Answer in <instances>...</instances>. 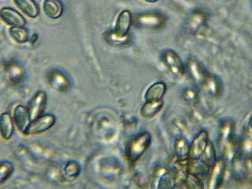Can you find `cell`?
I'll return each mask as SVG.
<instances>
[{
  "mask_svg": "<svg viewBox=\"0 0 252 189\" xmlns=\"http://www.w3.org/2000/svg\"><path fill=\"white\" fill-rule=\"evenodd\" d=\"M155 181L157 184V188H172L176 182V176L175 172L160 168L156 173Z\"/></svg>",
  "mask_w": 252,
  "mask_h": 189,
  "instance_id": "cell-17",
  "label": "cell"
},
{
  "mask_svg": "<svg viewBox=\"0 0 252 189\" xmlns=\"http://www.w3.org/2000/svg\"><path fill=\"white\" fill-rule=\"evenodd\" d=\"M47 102V95L44 91H39L33 94L29 101L28 109L31 121L44 114Z\"/></svg>",
  "mask_w": 252,
  "mask_h": 189,
  "instance_id": "cell-9",
  "label": "cell"
},
{
  "mask_svg": "<svg viewBox=\"0 0 252 189\" xmlns=\"http://www.w3.org/2000/svg\"><path fill=\"white\" fill-rule=\"evenodd\" d=\"M14 172V165L8 161H0V185L12 176Z\"/></svg>",
  "mask_w": 252,
  "mask_h": 189,
  "instance_id": "cell-25",
  "label": "cell"
},
{
  "mask_svg": "<svg viewBox=\"0 0 252 189\" xmlns=\"http://www.w3.org/2000/svg\"><path fill=\"white\" fill-rule=\"evenodd\" d=\"M13 132V119L8 112H3L0 115V136L4 140L8 141L12 138Z\"/></svg>",
  "mask_w": 252,
  "mask_h": 189,
  "instance_id": "cell-16",
  "label": "cell"
},
{
  "mask_svg": "<svg viewBox=\"0 0 252 189\" xmlns=\"http://www.w3.org/2000/svg\"><path fill=\"white\" fill-rule=\"evenodd\" d=\"M152 144V136L147 132H141L130 140L128 144L126 154L131 163H136L145 154Z\"/></svg>",
  "mask_w": 252,
  "mask_h": 189,
  "instance_id": "cell-1",
  "label": "cell"
},
{
  "mask_svg": "<svg viewBox=\"0 0 252 189\" xmlns=\"http://www.w3.org/2000/svg\"><path fill=\"white\" fill-rule=\"evenodd\" d=\"M166 86L163 82H158L151 85L146 91L145 99L146 101H158L163 100L166 94Z\"/></svg>",
  "mask_w": 252,
  "mask_h": 189,
  "instance_id": "cell-19",
  "label": "cell"
},
{
  "mask_svg": "<svg viewBox=\"0 0 252 189\" xmlns=\"http://www.w3.org/2000/svg\"><path fill=\"white\" fill-rule=\"evenodd\" d=\"M64 171L65 176L67 179L75 180L80 175V165L75 161L69 162L65 166Z\"/></svg>",
  "mask_w": 252,
  "mask_h": 189,
  "instance_id": "cell-26",
  "label": "cell"
},
{
  "mask_svg": "<svg viewBox=\"0 0 252 189\" xmlns=\"http://www.w3.org/2000/svg\"><path fill=\"white\" fill-rule=\"evenodd\" d=\"M38 39V36L37 34L32 35L30 39H29V42H30L31 44H34L36 41H37Z\"/></svg>",
  "mask_w": 252,
  "mask_h": 189,
  "instance_id": "cell-27",
  "label": "cell"
},
{
  "mask_svg": "<svg viewBox=\"0 0 252 189\" xmlns=\"http://www.w3.org/2000/svg\"><path fill=\"white\" fill-rule=\"evenodd\" d=\"M209 135L206 130H201L193 138L190 145L189 159L197 160L201 158L209 145Z\"/></svg>",
  "mask_w": 252,
  "mask_h": 189,
  "instance_id": "cell-7",
  "label": "cell"
},
{
  "mask_svg": "<svg viewBox=\"0 0 252 189\" xmlns=\"http://www.w3.org/2000/svg\"><path fill=\"white\" fill-rule=\"evenodd\" d=\"M166 22L165 16L157 12L141 13L133 17V24L142 29H161L165 26Z\"/></svg>",
  "mask_w": 252,
  "mask_h": 189,
  "instance_id": "cell-3",
  "label": "cell"
},
{
  "mask_svg": "<svg viewBox=\"0 0 252 189\" xmlns=\"http://www.w3.org/2000/svg\"><path fill=\"white\" fill-rule=\"evenodd\" d=\"M8 34L10 35L11 39L17 44L26 43V42H29V39H30L29 31L24 27L10 28L8 30Z\"/></svg>",
  "mask_w": 252,
  "mask_h": 189,
  "instance_id": "cell-23",
  "label": "cell"
},
{
  "mask_svg": "<svg viewBox=\"0 0 252 189\" xmlns=\"http://www.w3.org/2000/svg\"><path fill=\"white\" fill-rule=\"evenodd\" d=\"M56 118L52 114H43L32 121L24 132L26 136H35L46 132L56 123Z\"/></svg>",
  "mask_w": 252,
  "mask_h": 189,
  "instance_id": "cell-5",
  "label": "cell"
},
{
  "mask_svg": "<svg viewBox=\"0 0 252 189\" xmlns=\"http://www.w3.org/2000/svg\"><path fill=\"white\" fill-rule=\"evenodd\" d=\"M182 96L184 100L189 104L194 105L199 102V94L196 87H186L182 92Z\"/></svg>",
  "mask_w": 252,
  "mask_h": 189,
  "instance_id": "cell-24",
  "label": "cell"
},
{
  "mask_svg": "<svg viewBox=\"0 0 252 189\" xmlns=\"http://www.w3.org/2000/svg\"><path fill=\"white\" fill-rule=\"evenodd\" d=\"M186 71L195 84L201 87L203 85L209 73L202 63L193 58H189L187 62Z\"/></svg>",
  "mask_w": 252,
  "mask_h": 189,
  "instance_id": "cell-6",
  "label": "cell"
},
{
  "mask_svg": "<svg viewBox=\"0 0 252 189\" xmlns=\"http://www.w3.org/2000/svg\"><path fill=\"white\" fill-rule=\"evenodd\" d=\"M161 61L166 69L175 78H181L185 75L186 66L181 57L173 49H166L162 52Z\"/></svg>",
  "mask_w": 252,
  "mask_h": 189,
  "instance_id": "cell-2",
  "label": "cell"
},
{
  "mask_svg": "<svg viewBox=\"0 0 252 189\" xmlns=\"http://www.w3.org/2000/svg\"><path fill=\"white\" fill-rule=\"evenodd\" d=\"M17 7L31 19H35L39 15V8L34 0H13Z\"/></svg>",
  "mask_w": 252,
  "mask_h": 189,
  "instance_id": "cell-18",
  "label": "cell"
},
{
  "mask_svg": "<svg viewBox=\"0 0 252 189\" xmlns=\"http://www.w3.org/2000/svg\"><path fill=\"white\" fill-rule=\"evenodd\" d=\"M202 87L204 88L207 94L215 98L220 97L224 90L221 79L209 72Z\"/></svg>",
  "mask_w": 252,
  "mask_h": 189,
  "instance_id": "cell-12",
  "label": "cell"
},
{
  "mask_svg": "<svg viewBox=\"0 0 252 189\" xmlns=\"http://www.w3.org/2000/svg\"><path fill=\"white\" fill-rule=\"evenodd\" d=\"M13 122L15 123L18 129L22 133L24 134L29 124L31 123V119L27 107L22 105H17L13 111Z\"/></svg>",
  "mask_w": 252,
  "mask_h": 189,
  "instance_id": "cell-15",
  "label": "cell"
},
{
  "mask_svg": "<svg viewBox=\"0 0 252 189\" xmlns=\"http://www.w3.org/2000/svg\"><path fill=\"white\" fill-rule=\"evenodd\" d=\"M207 20L208 16L204 11H193L187 20V29L191 33L197 32L206 26Z\"/></svg>",
  "mask_w": 252,
  "mask_h": 189,
  "instance_id": "cell-13",
  "label": "cell"
},
{
  "mask_svg": "<svg viewBox=\"0 0 252 189\" xmlns=\"http://www.w3.org/2000/svg\"><path fill=\"white\" fill-rule=\"evenodd\" d=\"M0 20L10 28L18 27L21 28L26 26V21L19 12L10 7L0 9Z\"/></svg>",
  "mask_w": 252,
  "mask_h": 189,
  "instance_id": "cell-11",
  "label": "cell"
},
{
  "mask_svg": "<svg viewBox=\"0 0 252 189\" xmlns=\"http://www.w3.org/2000/svg\"><path fill=\"white\" fill-rule=\"evenodd\" d=\"M210 167L201 159L188 161V173L199 178L203 179L208 175Z\"/></svg>",
  "mask_w": 252,
  "mask_h": 189,
  "instance_id": "cell-20",
  "label": "cell"
},
{
  "mask_svg": "<svg viewBox=\"0 0 252 189\" xmlns=\"http://www.w3.org/2000/svg\"><path fill=\"white\" fill-rule=\"evenodd\" d=\"M42 8L45 15L51 20H57L64 12V4L62 0H44Z\"/></svg>",
  "mask_w": 252,
  "mask_h": 189,
  "instance_id": "cell-14",
  "label": "cell"
},
{
  "mask_svg": "<svg viewBox=\"0 0 252 189\" xmlns=\"http://www.w3.org/2000/svg\"><path fill=\"white\" fill-rule=\"evenodd\" d=\"M235 125L233 120L227 119L220 124L218 132L217 145L220 152L231 145L235 134Z\"/></svg>",
  "mask_w": 252,
  "mask_h": 189,
  "instance_id": "cell-8",
  "label": "cell"
},
{
  "mask_svg": "<svg viewBox=\"0 0 252 189\" xmlns=\"http://www.w3.org/2000/svg\"><path fill=\"white\" fill-rule=\"evenodd\" d=\"M189 149L190 145L188 139L184 136H177L174 143V150L177 157L180 159H189Z\"/></svg>",
  "mask_w": 252,
  "mask_h": 189,
  "instance_id": "cell-22",
  "label": "cell"
},
{
  "mask_svg": "<svg viewBox=\"0 0 252 189\" xmlns=\"http://www.w3.org/2000/svg\"><path fill=\"white\" fill-rule=\"evenodd\" d=\"M144 1L149 3H156V2L158 1L159 0H144Z\"/></svg>",
  "mask_w": 252,
  "mask_h": 189,
  "instance_id": "cell-28",
  "label": "cell"
},
{
  "mask_svg": "<svg viewBox=\"0 0 252 189\" xmlns=\"http://www.w3.org/2000/svg\"><path fill=\"white\" fill-rule=\"evenodd\" d=\"M133 24V17L129 10H125L119 13L117 17L114 28L113 36L119 42L127 41L132 24Z\"/></svg>",
  "mask_w": 252,
  "mask_h": 189,
  "instance_id": "cell-4",
  "label": "cell"
},
{
  "mask_svg": "<svg viewBox=\"0 0 252 189\" xmlns=\"http://www.w3.org/2000/svg\"><path fill=\"white\" fill-rule=\"evenodd\" d=\"M210 169L211 172H209L208 188L210 189H219L224 181L226 170V161L223 158L218 159Z\"/></svg>",
  "mask_w": 252,
  "mask_h": 189,
  "instance_id": "cell-10",
  "label": "cell"
},
{
  "mask_svg": "<svg viewBox=\"0 0 252 189\" xmlns=\"http://www.w3.org/2000/svg\"><path fill=\"white\" fill-rule=\"evenodd\" d=\"M163 107V100L158 101H146L141 108L142 118L150 119L157 116Z\"/></svg>",
  "mask_w": 252,
  "mask_h": 189,
  "instance_id": "cell-21",
  "label": "cell"
}]
</instances>
